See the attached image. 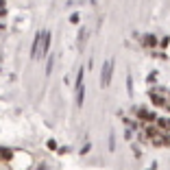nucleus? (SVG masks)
Wrapping results in <instances>:
<instances>
[{
    "mask_svg": "<svg viewBox=\"0 0 170 170\" xmlns=\"http://www.w3.org/2000/svg\"><path fill=\"white\" fill-rule=\"evenodd\" d=\"M109 74H111V61H107V65H105V79H103V85H107V83H109Z\"/></svg>",
    "mask_w": 170,
    "mask_h": 170,
    "instance_id": "obj_1",
    "label": "nucleus"
}]
</instances>
